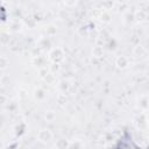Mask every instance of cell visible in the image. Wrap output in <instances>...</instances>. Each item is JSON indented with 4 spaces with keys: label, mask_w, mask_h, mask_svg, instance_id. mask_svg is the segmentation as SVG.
I'll return each mask as SVG.
<instances>
[{
    "label": "cell",
    "mask_w": 149,
    "mask_h": 149,
    "mask_svg": "<svg viewBox=\"0 0 149 149\" xmlns=\"http://www.w3.org/2000/svg\"><path fill=\"white\" fill-rule=\"evenodd\" d=\"M64 51L62 48H52L48 54V59L50 63H62L64 61Z\"/></svg>",
    "instance_id": "obj_1"
},
{
    "label": "cell",
    "mask_w": 149,
    "mask_h": 149,
    "mask_svg": "<svg viewBox=\"0 0 149 149\" xmlns=\"http://www.w3.org/2000/svg\"><path fill=\"white\" fill-rule=\"evenodd\" d=\"M134 122H135V125L139 128H144V127L149 126V122L147 121V116H146V114H144L143 111H141L140 114H137V115L134 116Z\"/></svg>",
    "instance_id": "obj_2"
},
{
    "label": "cell",
    "mask_w": 149,
    "mask_h": 149,
    "mask_svg": "<svg viewBox=\"0 0 149 149\" xmlns=\"http://www.w3.org/2000/svg\"><path fill=\"white\" fill-rule=\"evenodd\" d=\"M52 139V133L49 129H41L37 133V140L42 143H47Z\"/></svg>",
    "instance_id": "obj_3"
},
{
    "label": "cell",
    "mask_w": 149,
    "mask_h": 149,
    "mask_svg": "<svg viewBox=\"0 0 149 149\" xmlns=\"http://www.w3.org/2000/svg\"><path fill=\"white\" fill-rule=\"evenodd\" d=\"M115 65L118 69H121V70H125L129 66V58L127 56H119L116 59H115Z\"/></svg>",
    "instance_id": "obj_4"
},
{
    "label": "cell",
    "mask_w": 149,
    "mask_h": 149,
    "mask_svg": "<svg viewBox=\"0 0 149 149\" xmlns=\"http://www.w3.org/2000/svg\"><path fill=\"white\" fill-rule=\"evenodd\" d=\"M33 95H34V99H35V100H37V101H43V100L47 98V92H45L42 87H37V88L34 90Z\"/></svg>",
    "instance_id": "obj_5"
},
{
    "label": "cell",
    "mask_w": 149,
    "mask_h": 149,
    "mask_svg": "<svg viewBox=\"0 0 149 149\" xmlns=\"http://www.w3.org/2000/svg\"><path fill=\"white\" fill-rule=\"evenodd\" d=\"M99 20L102 23H109L112 21V14L108 10H102L101 14L99 15Z\"/></svg>",
    "instance_id": "obj_6"
},
{
    "label": "cell",
    "mask_w": 149,
    "mask_h": 149,
    "mask_svg": "<svg viewBox=\"0 0 149 149\" xmlns=\"http://www.w3.org/2000/svg\"><path fill=\"white\" fill-rule=\"evenodd\" d=\"M139 107H140V109L141 111H143V112H146L147 109H149V105H148V97H146V95H142L140 99H139Z\"/></svg>",
    "instance_id": "obj_7"
},
{
    "label": "cell",
    "mask_w": 149,
    "mask_h": 149,
    "mask_svg": "<svg viewBox=\"0 0 149 149\" xmlns=\"http://www.w3.org/2000/svg\"><path fill=\"white\" fill-rule=\"evenodd\" d=\"M92 56L94 58H101L104 56V49H102V47H100V45L93 47V49H92Z\"/></svg>",
    "instance_id": "obj_8"
},
{
    "label": "cell",
    "mask_w": 149,
    "mask_h": 149,
    "mask_svg": "<svg viewBox=\"0 0 149 149\" xmlns=\"http://www.w3.org/2000/svg\"><path fill=\"white\" fill-rule=\"evenodd\" d=\"M84 146H85L84 142H81V140L78 139H73L69 141V148H83Z\"/></svg>",
    "instance_id": "obj_9"
},
{
    "label": "cell",
    "mask_w": 149,
    "mask_h": 149,
    "mask_svg": "<svg viewBox=\"0 0 149 149\" xmlns=\"http://www.w3.org/2000/svg\"><path fill=\"white\" fill-rule=\"evenodd\" d=\"M133 54L135 55V56H137V57H140V56H143L144 54H146V49L141 45V44H139V45H136L135 48H134V50H133Z\"/></svg>",
    "instance_id": "obj_10"
},
{
    "label": "cell",
    "mask_w": 149,
    "mask_h": 149,
    "mask_svg": "<svg viewBox=\"0 0 149 149\" xmlns=\"http://www.w3.org/2000/svg\"><path fill=\"white\" fill-rule=\"evenodd\" d=\"M33 63H34L35 65H37V63H38V64H40V69H42V68H47V66H45V58L42 57V56H37V57H35V58L33 59Z\"/></svg>",
    "instance_id": "obj_11"
},
{
    "label": "cell",
    "mask_w": 149,
    "mask_h": 149,
    "mask_svg": "<svg viewBox=\"0 0 149 149\" xmlns=\"http://www.w3.org/2000/svg\"><path fill=\"white\" fill-rule=\"evenodd\" d=\"M146 17H147V14H146V12H143V10H137V12L134 13V19H136V20L140 21V22L144 21Z\"/></svg>",
    "instance_id": "obj_12"
},
{
    "label": "cell",
    "mask_w": 149,
    "mask_h": 149,
    "mask_svg": "<svg viewBox=\"0 0 149 149\" xmlns=\"http://www.w3.org/2000/svg\"><path fill=\"white\" fill-rule=\"evenodd\" d=\"M57 33V28L54 24H49L48 27H45V34L47 36H54Z\"/></svg>",
    "instance_id": "obj_13"
},
{
    "label": "cell",
    "mask_w": 149,
    "mask_h": 149,
    "mask_svg": "<svg viewBox=\"0 0 149 149\" xmlns=\"http://www.w3.org/2000/svg\"><path fill=\"white\" fill-rule=\"evenodd\" d=\"M43 80H45L48 84H54L56 81V77H55V73H52L51 71L48 72V74L43 78Z\"/></svg>",
    "instance_id": "obj_14"
},
{
    "label": "cell",
    "mask_w": 149,
    "mask_h": 149,
    "mask_svg": "<svg viewBox=\"0 0 149 149\" xmlns=\"http://www.w3.org/2000/svg\"><path fill=\"white\" fill-rule=\"evenodd\" d=\"M59 69H61V64H59V63H51V64H50V66H49V70H50L52 73L58 72V71H59Z\"/></svg>",
    "instance_id": "obj_15"
},
{
    "label": "cell",
    "mask_w": 149,
    "mask_h": 149,
    "mask_svg": "<svg viewBox=\"0 0 149 149\" xmlns=\"http://www.w3.org/2000/svg\"><path fill=\"white\" fill-rule=\"evenodd\" d=\"M58 87H59V90H61L62 92H65V91H68V88H69V83H68L66 80H62V81H59Z\"/></svg>",
    "instance_id": "obj_16"
},
{
    "label": "cell",
    "mask_w": 149,
    "mask_h": 149,
    "mask_svg": "<svg viewBox=\"0 0 149 149\" xmlns=\"http://www.w3.org/2000/svg\"><path fill=\"white\" fill-rule=\"evenodd\" d=\"M55 147L57 148H69V142L65 140H58L57 143L55 144Z\"/></svg>",
    "instance_id": "obj_17"
},
{
    "label": "cell",
    "mask_w": 149,
    "mask_h": 149,
    "mask_svg": "<svg viewBox=\"0 0 149 149\" xmlns=\"http://www.w3.org/2000/svg\"><path fill=\"white\" fill-rule=\"evenodd\" d=\"M9 64V61L7 59V57L6 56H1V70L3 71V70H6V68H7V65Z\"/></svg>",
    "instance_id": "obj_18"
},
{
    "label": "cell",
    "mask_w": 149,
    "mask_h": 149,
    "mask_svg": "<svg viewBox=\"0 0 149 149\" xmlns=\"http://www.w3.org/2000/svg\"><path fill=\"white\" fill-rule=\"evenodd\" d=\"M63 3H64L66 7L72 8V7H74V6L77 5V0H63Z\"/></svg>",
    "instance_id": "obj_19"
},
{
    "label": "cell",
    "mask_w": 149,
    "mask_h": 149,
    "mask_svg": "<svg viewBox=\"0 0 149 149\" xmlns=\"http://www.w3.org/2000/svg\"><path fill=\"white\" fill-rule=\"evenodd\" d=\"M45 119H47V121H49V122H51V121H54V119H55V113L54 112H47V114H45Z\"/></svg>",
    "instance_id": "obj_20"
},
{
    "label": "cell",
    "mask_w": 149,
    "mask_h": 149,
    "mask_svg": "<svg viewBox=\"0 0 149 149\" xmlns=\"http://www.w3.org/2000/svg\"><path fill=\"white\" fill-rule=\"evenodd\" d=\"M119 3H125V2H127V0H116Z\"/></svg>",
    "instance_id": "obj_21"
},
{
    "label": "cell",
    "mask_w": 149,
    "mask_h": 149,
    "mask_svg": "<svg viewBox=\"0 0 149 149\" xmlns=\"http://www.w3.org/2000/svg\"><path fill=\"white\" fill-rule=\"evenodd\" d=\"M54 1H62L63 2V0H54Z\"/></svg>",
    "instance_id": "obj_22"
},
{
    "label": "cell",
    "mask_w": 149,
    "mask_h": 149,
    "mask_svg": "<svg viewBox=\"0 0 149 149\" xmlns=\"http://www.w3.org/2000/svg\"><path fill=\"white\" fill-rule=\"evenodd\" d=\"M148 105H149V97H148Z\"/></svg>",
    "instance_id": "obj_23"
}]
</instances>
